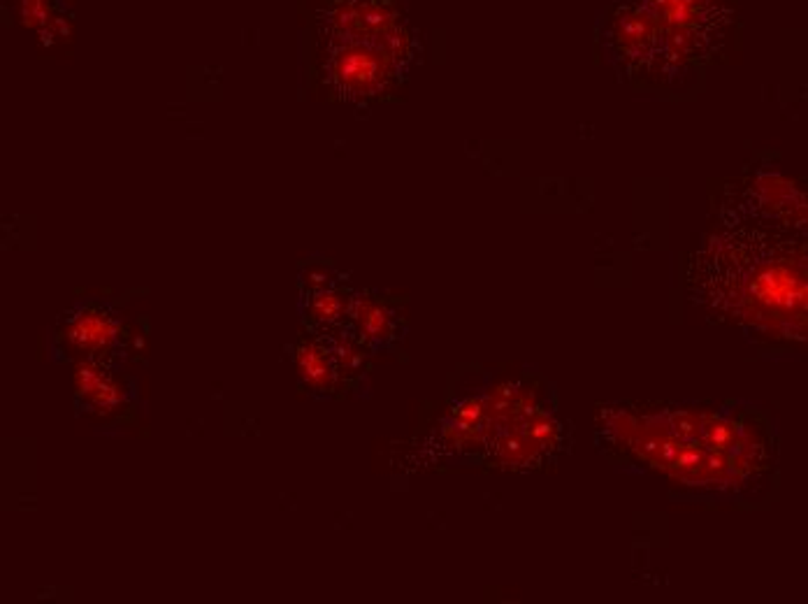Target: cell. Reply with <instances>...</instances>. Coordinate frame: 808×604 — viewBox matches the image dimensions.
Here are the masks:
<instances>
[{
    "instance_id": "cell-3",
    "label": "cell",
    "mask_w": 808,
    "mask_h": 604,
    "mask_svg": "<svg viewBox=\"0 0 808 604\" xmlns=\"http://www.w3.org/2000/svg\"><path fill=\"white\" fill-rule=\"evenodd\" d=\"M660 28L664 77L681 75L704 51L710 0H645Z\"/></svg>"
},
{
    "instance_id": "cell-8",
    "label": "cell",
    "mask_w": 808,
    "mask_h": 604,
    "mask_svg": "<svg viewBox=\"0 0 808 604\" xmlns=\"http://www.w3.org/2000/svg\"><path fill=\"white\" fill-rule=\"evenodd\" d=\"M348 311L347 298L342 293L320 286L310 295V314L319 323H337Z\"/></svg>"
},
{
    "instance_id": "cell-5",
    "label": "cell",
    "mask_w": 808,
    "mask_h": 604,
    "mask_svg": "<svg viewBox=\"0 0 808 604\" xmlns=\"http://www.w3.org/2000/svg\"><path fill=\"white\" fill-rule=\"evenodd\" d=\"M77 395L84 400V407L100 414L115 412L124 403V388L98 358H87L77 367Z\"/></svg>"
},
{
    "instance_id": "cell-6",
    "label": "cell",
    "mask_w": 808,
    "mask_h": 604,
    "mask_svg": "<svg viewBox=\"0 0 808 604\" xmlns=\"http://www.w3.org/2000/svg\"><path fill=\"white\" fill-rule=\"evenodd\" d=\"M298 370L302 379L316 391H330L337 375H339L330 348L316 347V344H302L298 348Z\"/></svg>"
},
{
    "instance_id": "cell-7",
    "label": "cell",
    "mask_w": 808,
    "mask_h": 604,
    "mask_svg": "<svg viewBox=\"0 0 808 604\" xmlns=\"http://www.w3.org/2000/svg\"><path fill=\"white\" fill-rule=\"evenodd\" d=\"M353 319L358 323V332L363 339L369 342H385L393 338V316L376 300H356L351 310Z\"/></svg>"
},
{
    "instance_id": "cell-1",
    "label": "cell",
    "mask_w": 808,
    "mask_h": 604,
    "mask_svg": "<svg viewBox=\"0 0 808 604\" xmlns=\"http://www.w3.org/2000/svg\"><path fill=\"white\" fill-rule=\"evenodd\" d=\"M595 440L613 463L709 502L757 505L778 481L774 419L741 400L599 404Z\"/></svg>"
},
{
    "instance_id": "cell-4",
    "label": "cell",
    "mask_w": 808,
    "mask_h": 604,
    "mask_svg": "<svg viewBox=\"0 0 808 604\" xmlns=\"http://www.w3.org/2000/svg\"><path fill=\"white\" fill-rule=\"evenodd\" d=\"M119 332L121 326L115 316H109L100 307H82L68 316L66 335L60 338H66L70 348L82 351L84 358H98L119 342Z\"/></svg>"
},
{
    "instance_id": "cell-2",
    "label": "cell",
    "mask_w": 808,
    "mask_h": 604,
    "mask_svg": "<svg viewBox=\"0 0 808 604\" xmlns=\"http://www.w3.org/2000/svg\"><path fill=\"white\" fill-rule=\"evenodd\" d=\"M688 289L743 338L808 354V245L718 235L694 254Z\"/></svg>"
}]
</instances>
